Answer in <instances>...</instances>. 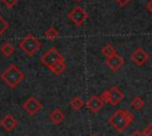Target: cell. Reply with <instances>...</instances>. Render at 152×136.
Wrapping results in <instances>:
<instances>
[{
	"mask_svg": "<svg viewBox=\"0 0 152 136\" xmlns=\"http://www.w3.org/2000/svg\"><path fill=\"white\" fill-rule=\"evenodd\" d=\"M2 2L5 4V6H6L7 8H12V7H14V6L17 5L18 0H2Z\"/></svg>",
	"mask_w": 152,
	"mask_h": 136,
	"instance_id": "obj_20",
	"label": "cell"
},
{
	"mask_svg": "<svg viewBox=\"0 0 152 136\" xmlns=\"http://www.w3.org/2000/svg\"><path fill=\"white\" fill-rule=\"evenodd\" d=\"M40 61H42L43 65H45L50 70L51 67H53V66L58 65L59 63L64 61V57L56 47H50L48 51H45L40 56Z\"/></svg>",
	"mask_w": 152,
	"mask_h": 136,
	"instance_id": "obj_4",
	"label": "cell"
},
{
	"mask_svg": "<svg viewBox=\"0 0 152 136\" xmlns=\"http://www.w3.org/2000/svg\"><path fill=\"white\" fill-rule=\"evenodd\" d=\"M106 65L112 70V71H118L119 69H121L124 65H125V59L120 56V54H118V53H115V54H113V56H110V57H108L107 59H106Z\"/></svg>",
	"mask_w": 152,
	"mask_h": 136,
	"instance_id": "obj_10",
	"label": "cell"
},
{
	"mask_svg": "<svg viewBox=\"0 0 152 136\" xmlns=\"http://www.w3.org/2000/svg\"><path fill=\"white\" fill-rule=\"evenodd\" d=\"M64 117H65V114L61 109H53L49 115V118L53 124H61Z\"/></svg>",
	"mask_w": 152,
	"mask_h": 136,
	"instance_id": "obj_12",
	"label": "cell"
},
{
	"mask_svg": "<svg viewBox=\"0 0 152 136\" xmlns=\"http://www.w3.org/2000/svg\"><path fill=\"white\" fill-rule=\"evenodd\" d=\"M129 136H144V132L141 130H134V131L131 132Z\"/></svg>",
	"mask_w": 152,
	"mask_h": 136,
	"instance_id": "obj_23",
	"label": "cell"
},
{
	"mask_svg": "<svg viewBox=\"0 0 152 136\" xmlns=\"http://www.w3.org/2000/svg\"><path fill=\"white\" fill-rule=\"evenodd\" d=\"M70 106H71L74 110H76V111L81 110L82 106H83V101H82V98L78 97V96H75V97L70 101Z\"/></svg>",
	"mask_w": 152,
	"mask_h": 136,
	"instance_id": "obj_15",
	"label": "cell"
},
{
	"mask_svg": "<svg viewBox=\"0 0 152 136\" xmlns=\"http://www.w3.org/2000/svg\"><path fill=\"white\" fill-rule=\"evenodd\" d=\"M146 9H147L150 13H152V0H148V1H147V4H146Z\"/></svg>",
	"mask_w": 152,
	"mask_h": 136,
	"instance_id": "obj_24",
	"label": "cell"
},
{
	"mask_svg": "<svg viewBox=\"0 0 152 136\" xmlns=\"http://www.w3.org/2000/svg\"><path fill=\"white\" fill-rule=\"evenodd\" d=\"M103 105H104V102L101 99L100 96H90V97L88 98V101L86 102V106H87L88 110H89L90 112H93V114L99 112V111L102 109Z\"/></svg>",
	"mask_w": 152,
	"mask_h": 136,
	"instance_id": "obj_9",
	"label": "cell"
},
{
	"mask_svg": "<svg viewBox=\"0 0 152 136\" xmlns=\"http://www.w3.org/2000/svg\"><path fill=\"white\" fill-rule=\"evenodd\" d=\"M68 18L70 19V21L76 25V26H82L86 20L88 19V12L82 8L81 6H75L69 13H68Z\"/></svg>",
	"mask_w": 152,
	"mask_h": 136,
	"instance_id": "obj_6",
	"label": "cell"
},
{
	"mask_svg": "<svg viewBox=\"0 0 152 136\" xmlns=\"http://www.w3.org/2000/svg\"><path fill=\"white\" fill-rule=\"evenodd\" d=\"M0 125L6 130V131H12V130H14L15 128H17V125H18V121L11 115V114H8V115H5L4 116V118L0 121Z\"/></svg>",
	"mask_w": 152,
	"mask_h": 136,
	"instance_id": "obj_11",
	"label": "cell"
},
{
	"mask_svg": "<svg viewBox=\"0 0 152 136\" xmlns=\"http://www.w3.org/2000/svg\"><path fill=\"white\" fill-rule=\"evenodd\" d=\"M101 99L106 103H109L112 105H118L125 97L124 92L118 88V86H112L110 89L103 91L101 95H100Z\"/></svg>",
	"mask_w": 152,
	"mask_h": 136,
	"instance_id": "obj_5",
	"label": "cell"
},
{
	"mask_svg": "<svg viewBox=\"0 0 152 136\" xmlns=\"http://www.w3.org/2000/svg\"><path fill=\"white\" fill-rule=\"evenodd\" d=\"M45 37L49 39V40H55L57 37H58V31L55 26H50L46 31H45Z\"/></svg>",
	"mask_w": 152,
	"mask_h": 136,
	"instance_id": "obj_16",
	"label": "cell"
},
{
	"mask_svg": "<svg viewBox=\"0 0 152 136\" xmlns=\"http://www.w3.org/2000/svg\"><path fill=\"white\" fill-rule=\"evenodd\" d=\"M0 51L2 52V54H4L5 57H11V56L14 53V47H13V45L10 44V43H4V44L1 45Z\"/></svg>",
	"mask_w": 152,
	"mask_h": 136,
	"instance_id": "obj_14",
	"label": "cell"
},
{
	"mask_svg": "<svg viewBox=\"0 0 152 136\" xmlns=\"http://www.w3.org/2000/svg\"><path fill=\"white\" fill-rule=\"evenodd\" d=\"M129 58H131V60L133 61L134 65H137V66H144L147 63V60L150 59V54L142 47H138V48H135L131 53V57Z\"/></svg>",
	"mask_w": 152,
	"mask_h": 136,
	"instance_id": "obj_7",
	"label": "cell"
},
{
	"mask_svg": "<svg viewBox=\"0 0 152 136\" xmlns=\"http://www.w3.org/2000/svg\"><path fill=\"white\" fill-rule=\"evenodd\" d=\"M65 69H66L65 61H62V63H59L58 65H56V66L51 67V69H50V71H51L52 73H55V75L59 76V75H62V73L64 72V70H65Z\"/></svg>",
	"mask_w": 152,
	"mask_h": 136,
	"instance_id": "obj_18",
	"label": "cell"
},
{
	"mask_svg": "<svg viewBox=\"0 0 152 136\" xmlns=\"http://www.w3.org/2000/svg\"><path fill=\"white\" fill-rule=\"evenodd\" d=\"M1 78L10 88L14 89L24 80L25 75H24V72H21L19 70V67L15 64H10L6 67V70L1 73Z\"/></svg>",
	"mask_w": 152,
	"mask_h": 136,
	"instance_id": "obj_2",
	"label": "cell"
},
{
	"mask_svg": "<svg viewBox=\"0 0 152 136\" xmlns=\"http://www.w3.org/2000/svg\"><path fill=\"white\" fill-rule=\"evenodd\" d=\"M8 27H10V24H8V22H7V21H6L1 15H0V37H1L6 31H7V28H8Z\"/></svg>",
	"mask_w": 152,
	"mask_h": 136,
	"instance_id": "obj_19",
	"label": "cell"
},
{
	"mask_svg": "<svg viewBox=\"0 0 152 136\" xmlns=\"http://www.w3.org/2000/svg\"><path fill=\"white\" fill-rule=\"evenodd\" d=\"M133 121H134V115L132 114V111L127 109H119L108 118V123L118 132H124Z\"/></svg>",
	"mask_w": 152,
	"mask_h": 136,
	"instance_id": "obj_1",
	"label": "cell"
},
{
	"mask_svg": "<svg viewBox=\"0 0 152 136\" xmlns=\"http://www.w3.org/2000/svg\"><path fill=\"white\" fill-rule=\"evenodd\" d=\"M23 136H28V135H23Z\"/></svg>",
	"mask_w": 152,
	"mask_h": 136,
	"instance_id": "obj_26",
	"label": "cell"
},
{
	"mask_svg": "<svg viewBox=\"0 0 152 136\" xmlns=\"http://www.w3.org/2000/svg\"><path fill=\"white\" fill-rule=\"evenodd\" d=\"M142 132H144V136H152V122L142 130Z\"/></svg>",
	"mask_w": 152,
	"mask_h": 136,
	"instance_id": "obj_21",
	"label": "cell"
},
{
	"mask_svg": "<svg viewBox=\"0 0 152 136\" xmlns=\"http://www.w3.org/2000/svg\"><path fill=\"white\" fill-rule=\"evenodd\" d=\"M101 52H102V54H103L106 58H108V57L115 54V53H116V50H115V47H114L113 45H109V44H108V45H104V46L102 47Z\"/></svg>",
	"mask_w": 152,
	"mask_h": 136,
	"instance_id": "obj_17",
	"label": "cell"
},
{
	"mask_svg": "<svg viewBox=\"0 0 152 136\" xmlns=\"http://www.w3.org/2000/svg\"><path fill=\"white\" fill-rule=\"evenodd\" d=\"M43 105L39 101H37L34 97H28L24 103H23V109L30 115V116H34L37 112H39L42 110Z\"/></svg>",
	"mask_w": 152,
	"mask_h": 136,
	"instance_id": "obj_8",
	"label": "cell"
},
{
	"mask_svg": "<svg viewBox=\"0 0 152 136\" xmlns=\"http://www.w3.org/2000/svg\"><path fill=\"white\" fill-rule=\"evenodd\" d=\"M19 48L23 50V52H25L28 57H32L42 46V43L39 41L38 38H36L32 33L25 35L20 41H19Z\"/></svg>",
	"mask_w": 152,
	"mask_h": 136,
	"instance_id": "obj_3",
	"label": "cell"
},
{
	"mask_svg": "<svg viewBox=\"0 0 152 136\" xmlns=\"http://www.w3.org/2000/svg\"><path fill=\"white\" fill-rule=\"evenodd\" d=\"M119 6H126L131 0H114Z\"/></svg>",
	"mask_w": 152,
	"mask_h": 136,
	"instance_id": "obj_22",
	"label": "cell"
},
{
	"mask_svg": "<svg viewBox=\"0 0 152 136\" xmlns=\"http://www.w3.org/2000/svg\"><path fill=\"white\" fill-rule=\"evenodd\" d=\"M89 136H100L99 134H91V135H89Z\"/></svg>",
	"mask_w": 152,
	"mask_h": 136,
	"instance_id": "obj_25",
	"label": "cell"
},
{
	"mask_svg": "<svg viewBox=\"0 0 152 136\" xmlns=\"http://www.w3.org/2000/svg\"><path fill=\"white\" fill-rule=\"evenodd\" d=\"M131 106H132V109H134V110H137V111L142 110L144 106H145V101H144L140 96H135V97H133L132 101H131Z\"/></svg>",
	"mask_w": 152,
	"mask_h": 136,
	"instance_id": "obj_13",
	"label": "cell"
}]
</instances>
